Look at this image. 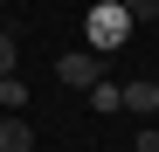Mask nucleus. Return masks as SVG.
Instances as JSON below:
<instances>
[{
	"label": "nucleus",
	"instance_id": "obj_8",
	"mask_svg": "<svg viewBox=\"0 0 159 152\" xmlns=\"http://www.w3.org/2000/svg\"><path fill=\"white\" fill-rule=\"evenodd\" d=\"M0 76H14V35L0 28Z\"/></svg>",
	"mask_w": 159,
	"mask_h": 152
},
{
	"label": "nucleus",
	"instance_id": "obj_6",
	"mask_svg": "<svg viewBox=\"0 0 159 152\" xmlns=\"http://www.w3.org/2000/svg\"><path fill=\"white\" fill-rule=\"evenodd\" d=\"M83 97H90V104H97V111H118V83H111V76H104V83H90Z\"/></svg>",
	"mask_w": 159,
	"mask_h": 152
},
{
	"label": "nucleus",
	"instance_id": "obj_7",
	"mask_svg": "<svg viewBox=\"0 0 159 152\" xmlns=\"http://www.w3.org/2000/svg\"><path fill=\"white\" fill-rule=\"evenodd\" d=\"M125 14H131V21L145 28V21H159V0H125Z\"/></svg>",
	"mask_w": 159,
	"mask_h": 152
},
{
	"label": "nucleus",
	"instance_id": "obj_5",
	"mask_svg": "<svg viewBox=\"0 0 159 152\" xmlns=\"http://www.w3.org/2000/svg\"><path fill=\"white\" fill-rule=\"evenodd\" d=\"M0 111H28V83H21V69L0 76Z\"/></svg>",
	"mask_w": 159,
	"mask_h": 152
},
{
	"label": "nucleus",
	"instance_id": "obj_9",
	"mask_svg": "<svg viewBox=\"0 0 159 152\" xmlns=\"http://www.w3.org/2000/svg\"><path fill=\"white\" fill-rule=\"evenodd\" d=\"M131 152H159V124H145V132H139V145H131Z\"/></svg>",
	"mask_w": 159,
	"mask_h": 152
},
{
	"label": "nucleus",
	"instance_id": "obj_2",
	"mask_svg": "<svg viewBox=\"0 0 159 152\" xmlns=\"http://www.w3.org/2000/svg\"><path fill=\"white\" fill-rule=\"evenodd\" d=\"M56 76H62V90H90V83H104V56H97V48L56 56Z\"/></svg>",
	"mask_w": 159,
	"mask_h": 152
},
{
	"label": "nucleus",
	"instance_id": "obj_4",
	"mask_svg": "<svg viewBox=\"0 0 159 152\" xmlns=\"http://www.w3.org/2000/svg\"><path fill=\"white\" fill-rule=\"evenodd\" d=\"M0 152H35V124L21 111H0Z\"/></svg>",
	"mask_w": 159,
	"mask_h": 152
},
{
	"label": "nucleus",
	"instance_id": "obj_3",
	"mask_svg": "<svg viewBox=\"0 0 159 152\" xmlns=\"http://www.w3.org/2000/svg\"><path fill=\"white\" fill-rule=\"evenodd\" d=\"M118 111L152 118V111H159V76H139V83H125V90H118Z\"/></svg>",
	"mask_w": 159,
	"mask_h": 152
},
{
	"label": "nucleus",
	"instance_id": "obj_1",
	"mask_svg": "<svg viewBox=\"0 0 159 152\" xmlns=\"http://www.w3.org/2000/svg\"><path fill=\"white\" fill-rule=\"evenodd\" d=\"M131 28H139V21L125 14V0H90L83 7V48H97V56H118L131 42Z\"/></svg>",
	"mask_w": 159,
	"mask_h": 152
}]
</instances>
